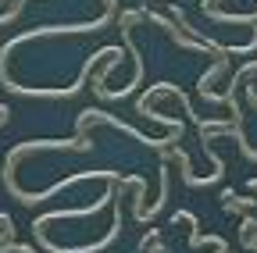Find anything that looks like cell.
I'll return each mask as SVG.
<instances>
[{
  "mask_svg": "<svg viewBox=\"0 0 257 253\" xmlns=\"http://www.w3.org/2000/svg\"><path fill=\"white\" fill-rule=\"evenodd\" d=\"M161 196H168V168H165V164H161ZM161 207H165V200H154V203H150V210H143V217H140V221L154 217Z\"/></svg>",
  "mask_w": 257,
  "mask_h": 253,
  "instance_id": "6da1fadb",
  "label": "cell"
},
{
  "mask_svg": "<svg viewBox=\"0 0 257 253\" xmlns=\"http://www.w3.org/2000/svg\"><path fill=\"white\" fill-rule=\"evenodd\" d=\"M8 118H11V107H8V104H0V125H8Z\"/></svg>",
  "mask_w": 257,
  "mask_h": 253,
  "instance_id": "7a4b0ae2",
  "label": "cell"
},
{
  "mask_svg": "<svg viewBox=\"0 0 257 253\" xmlns=\"http://www.w3.org/2000/svg\"><path fill=\"white\" fill-rule=\"evenodd\" d=\"M211 8H218V0H200V11H204V15H207Z\"/></svg>",
  "mask_w": 257,
  "mask_h": 253,
  "instance_id": "3957f363",
  "label": "cell"
},
{
  "mask_svg": "<svg viewBox=\"0 0 257 253\" xmlns=\"http://www.w3.org/2000/svg\"><path fill=\"white\" fill-rule=\"evenodd\" d=\"M250 189H253V193H257V178H250Z\"/></svg>",
  "mask_w": 257,
  "mask_h": 253,
  "instance_id": "277c9868",
  "label": "cell"
}]
</instances>
